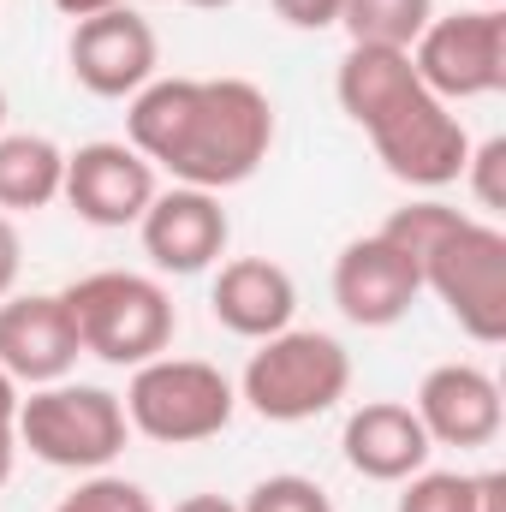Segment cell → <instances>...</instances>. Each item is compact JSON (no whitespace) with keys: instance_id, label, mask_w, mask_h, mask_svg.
Returning a JSON list of instances; mask_svg holds the SVG:
<instances>
[{"instance_id":"cell-16","label":"cell","mask_w":506,"mask_h":512,"mask_svg":"<svg viewBox=\"0 0 506 512\" xmlns=\"http://www.w3.org/2000/svg\"><path fill=\"white\" fill-rule=\"evenodd\" d=\"M209 310H215V322L227 334L268 340V334L292 328V316H298V280L280 262H268V256H233V262H221V274L209 286Z\"/></svg>"},{"instance_id":"cell-31","label":"cell","mask_w":506,"mask_h":512,"mask_svg":"<svg viewBox=\"0 0 506 512\" xmlns=\"http://www.w3.org/2000/svg\"><path fill=\"white\" fill-rule=\"evenodd\" d=\"M477 6H501V0H477Z\"/></svg>"},{"instance_id":"cell-30","label":"cell","mask_w":506,"mask_h":512,"mask_svg":"<svg viewBox=\"0 0 506 512\" xmlns=\"http://www.w3.org/2000/svg\"><path fill=\"white\" fill-rule=\"evenodd\" d=\"M0 131H6V90H0Z\"/></svg>"},{"instance_id":"cell-28","label":"cell","mask_w":506,"mask_h":512,"mask_svg":"<svg viewBox=\"0 0 506 512\" xmlns=\"http://www.w3.org/2000/svg\"><path fill=\"white\" fill-rule=\"evenodd\" d=\"M173 512H239L227 495H191V501H179Z\"/></svg>"},{"instance_id":"cell-5","label":"cell","mask_w":506,"mask_h":512,"mask_svg":"<svg viewBox=\"0 0 506 512\" xmlns=\"http://www.w3.org/2000/svg\"><path fill=\"white\" fill-rule=\"evenodd\" d=\"M126 429V405L108 387L48 382L18 399V447L54 471H108L126 453Z\"/></svg>"},{"instance_id":"cell-10","label":"cell","mask_w":506,"mask_h":512,"mask_svg":"<svg viewBox=\"0 0 506 512\" xmlns=\"http://www.w3.org/2000/svg\"><path fill=\"white\" fill-rule=\"evenodd\" d=\"M72 78L102 96V102H120V96H137L155 66H161V42H155V24L137 12V6H114V12H96L84 24H72Z\"/></svg>"},{"instance_id":"cell-18","label":"cell","mask_w":506,"mask_h":512,"mask_svg":"<svg viewBox=\"0 0 506 512\" xmlns=\"http://www.w3.org/2000/svg\"><path fill=\"white\" fill-rule=\"evenodd\" d=\"M435 18V0H340V24L358 48H405Z\"/></svg>"},{"instance_id":"cell-23","label":"cell","mask_w":506,"mask_h":512,"mask_svg":"<svg viewBox=\"0 0 506 512\" xmlns=\"http://www.w3.org/2000/svg\"><path fill=\"white\" fill-rule=\"evenodd\" d=\"M18 465V382L0 370V489Z\"/></svg>"},{"instance_id":"cell-4","label":"cell","mask_w":506,"mask_h":512,"mask_svg":"<svg viewBox=\"0 0 506 512\" xmlns=\"http://www.w3.org/2000/svg\"><path fill=\"white\" fill-rule=\"evenodd\" d=\"M352 387V358L322 328H280L256 340L251 364L239 376V399L262 423H310L334 411Z\"/></svg>"},{"instance_id":"cell-20","label":"cell","mask_w":506,"mask_h":512,"mask_svg":"<svg viewBox=\"0 0 506 512\" xmlns=\"http://www.w3.org/2000/svg\"><path fill=\"white\" fill-rule=\"evenodd\" d=\"M239 512H334V501H328V489L316 477L280 471V477H262L251 495H245Z\"/></svg>"},{"instance_id":"cell-29","label":"cell","mask_w":506,"mask_h":512,"mask_svg":"<svg viewBox=\"0 0 506 512\" xmlns=\"http://www.w3.org/2000/svg\"><path fill=\"white\" fill-rule=\"evenodd\" d=\"M185 6H197V12H221V6H239V0H185Z\"/></svg>"},{"instance_id":"cell-25","label":"cell","mask_w":506,"mask_h":512,"mask_svg":"<svg viewBox=\"0 0 506 512\" xmlns=\"http://www.w3.org/2000/svg\"><path fill=\"white\" fill-rule=\"evenodd\" d=\"M18 274H24V239H18L12 215H0V298L18 292Z\"/></svg>"},{"instance_id":"cell-17","label":"cell","mask_w":506,"mask_h":512,"mask_svg":"<svg viewBox=\"0 0 506 512\" xmlns=\"http://www.w3.org/2000/svg\"><path fill=\"white\" fill-rule=\"evenodd\" d=\"M66 149L42 131H0V215H36L60 197Z\"/></svg>"},{"instance_id":"cell-9","label":"cell","mask_w":506,"mask_h":512,"mask_svg":"<svg viewBox=\"0 0 506 512\" xmlns=\"http://www.w3.org/2000/svg\"><path fill=\"white\" fill-rule=\"evenodd\" d=\"M155 167L131 149V143H84L66 155V179H60V197L78 209V221L102 227V233H120V227H137L143 209L155 203Z\"/></svg>"},{"instance_id":"cell-13","label":"cell","mask_w":506,"mask_h":512,"mask_svg":"<svg viewBox=\"0 0 506 512\" xmlns=\"http://www.w3.org/2000/svg\"><path fill=\"white\" fill-rule=\"evenodd\" d=\"M417 292H423L417 262L381 233H364L334 256V304L358 328H393L417 304Z\"/></svg>"},{"instance_id":"cell-14","label":"cell","mask_w":506,"mask_h":512,"mask_svg":"<svg viewBox=\"0 0 506 512\" xmlns=\"http://www.w3.org/2000/svg\"><path fill=\"white\" fill-rule=\"evenodd\" d=\"M417 423L441 447H489L501 435V382L477 364H435L417 387Z\"/></svg>"},{"instance_id":"cell-21","label":"cell","mask_w":506,"mask_h":512,"mask_svg":"<svg viewBox=\"0 0 506 512\" xmlns=\"http://www.w3.org/2000/svg\"><path fill=\"white\" fill-rule=\"evenodd\" d=\"M54 512H155V501L131 483V477H108V471H90Z\"/></svg>"},{"instance_id":"cell-8","label":"cell","mask_w":506,"mask_h":512,"mask_svg":"<svg viewBox=\"0 0 506 512\" xmlns=\"http://www.w3.org/2000/svg\"><path fill=\"white\" fill-rule=\"evenodd\" d=\"M411 66L447 108L501 96L506 90V12L501 6H465V12L429 18L423 36L411 42Z\"/></svg>"},{"instance_id":"cell-27","label":"cell","mask_w":506,"mask_h":512,"mask_svg":"<svg viewBox=\"0 0 506 512\" xmlns=\"http://www.w3.org/2000/svg\"><path fill=\"white\" fill-rule=\"evenodd\" d=\"M72 24H84V18H96V12H114V6H126V0H54Z\"/></svg>"},{"instance_id":"cell-15","label":"cell","mask_w":506,"mask_h":512,"mask_svg":"<svg viewBox=\"0 0 506 512\" xmlns=\"http://www.w3.org/2000/svg\"><path fill=\"white\" fill-rule=\"evenodd\" d=\"M340 453H346V465H352L358 477H370V483H405V477H417V471L429 465L435 441H429V429L417 423L411 405H399V399H370V405H358V411L346 417Z\"/></svg>"},{"instance_id":"cell-11","label":"cell","mask_w":506,"mask_h":512,"mask_svg":"<svg viewBox=\"0 0 506 512\" xmlns=\"http://www.w3.org/2000/svg\"><path fill=\"white\" fill-rule=\"evenodd\" d=\"M137 233H143V256L161 274H203V268H215L227 256L233 221H227L215 191L173 185V191H155V203L143 209Z\"/></svg>"},{"instance_id":"cell-3","label":"cell","mask_w":506,"mask_h":512,"mask_svg":"<svg viewBox=\"0 0 506 512\" xmlns=\"http://www.w3.org/2000/svg\"><path fill=\"white\" fill-rule=\"evenodd\" d=\"M60 304L72 316L78 346L102 364H120V370L161 358L173 346V328H179L167 286L149 274H131V268H96V274L72 280L60 292Z\"/></svg>"},{"instance_id":"cell-22","label":"cell","mask_w":506,"mask_h":512,"mask_svg":"<svg viewBox=\"0 0 506 512\" xmlns=\"http://www.w3.org/2000/svg\"><path fill=\"white\" fill-rule=\"evenodd\" d=\"M465 179L483 209H506V137H489L483 149L465 155Z\"/></svg>"},{"instance_id":"cell-1","label":"cell","mask_w":506,"mask_h":512,"mask_svg":"<svg viewBox=\"0 0 506 512\" xmlns=\"http://www.w3.org/2000/svg\"><path fill=\"white\" fill-rule=\"evenodd\" d=\"M126 143L179 185L233 191L274 149V102L251 78H149L131 96Z\"/></svg>"},{"instance_id":"cell-6","label":"cell","mask_w":506,"mask_h":512,"mask_svg":"<svg viewBox=\"0 0 506 512\" xmlns=\"http://www.w3.org/2000/svg\"><path fill=\"white\" fill-rule=\"evenodd\" d=\"M120 405H126V423L137 435H149L161 447H197L233 423L239 387L203 358H167L161 352V358L131 370V387Z\"/></svg>"},{"instance_id":"cell-12","label":"cell","mask_w":506,"mask_h":512,"mask_svg":"<svg viewBox=\"0 0 506 512\" xmlns=\"http://www.w3.org/2000/svg\"><path fill=\"white\" fill-rule=\"evenodd\" d=\"M84 358L72 316L60 292H12L0 298V370L18 387H48L66 382L72 364Z\"/></svg>"},{"instance_id":"cell-19","label":"cell","mask_w":506,"mask_h":512,"mask_svg":"<svg viewBox=\"0 0 506 512\" xmlns=\"http://www.w3.org/2000/svg\"><path fill=\"white\" fill-rule=\"evenodd\" d=\"M393 512H477V477L471 471H417L399 489Z\"/></svg>"},{"instance_id":"cell-7","label":"cell","mask_w":506,"mask_h":512,"mask_svg":"<svg viewBox=\"0 0 506 512\" xmlns=\"http://www.w3.org/2000/svg\"><path fill=\"white\" fill-rule=\"evenodd\" d=\"M423 286L447 304V316L477 340V346H501L506 340V233L459 215L429 251H423Z\"/></svg>"},{"instance_id":"cell-24","label":"cell","mask_w":506,"mask_h":512,"mask_svg":"<svg viewBox=\"0 0 506 512\" xmlns=\"http://www.w3.org/2000/svg\"><path fill=\"white\" fill-rule=\"evenodd\" d=\"M292 30H334L340 24V0H268Z\"/></svg>"},{"instance_id":"cell-2","label":"cell","mask_w":506,"mask_h":512,"mask_svg":"<svg viewBox=\"0 0 506 512\" xmlns=\"http://www.w3.org/2000/svg\"><path fill=\"white\" fill-rule=\"evenodd\" d=\"M334 96L346 120L376 143L381 167L411 191H441L465 173L471 131L417 78L405 48H346L334 72Z\"/></svg>"},{"instance_id":"cell-26","label":"cell","mask_w":506,"mask_h":512,"mask_svg":"<svg viewBox=\"0 0 506 512\" xmlns=\"http://www.w3.org/2000/svg\"><path fill=\"white\" fill-rule=\"evenodd\" d=\"M477 512H506V477L501 471H477Z\"/></svg>"}]
</instances>
